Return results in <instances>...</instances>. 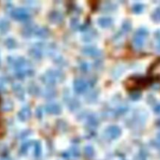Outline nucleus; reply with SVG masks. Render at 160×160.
<instances>
[{
	"label": "nucleus",
	"instance_id": "obj_1",
	"mask_svg": "<svg viewBox=\"0 0 160 160\" xmlns=\"http://www.w3.org/2000/svg\"><path fill=\"white\" fill-rule=\"evenodd\" d=\"M147 35V31L145 30H139V31L135 34L134 35V38H133V44L136 48L138 49H140L141 48L144 44V41H145V38Z\"/></svg>",
	"mask_w": 160,
	"mask_h": 160
},
{
	"label": "nucleus",
	"instance_id": "obj_2",
	"mask_svg": "<svg viewBox=\"0 0 160 160\" xmlns=\"http://www.w3.org/2000/svg\"><path fill=\"white\" fill-rule=\"evenodd\" d=\"M88 82L86 80H84L82 79L76 80L74 82V89L78 93H81L86 91L88 88Z\"/></svg>",
	"mask_w": 160,
	"mask_h": 160
},
{
	"label": "nucleus",
	"instance_id": "obj_3",
	"mask_svg": "<svg viewBox=\"0 0 160 160\" xmlns=\"http://www.w3.org/2000/svg\"><path fill=\"white\" fill-rule=\"evenodd\" d=\"M105 134L109 138H112V139H115V138H118L120 134V130L118 127L116 126H112L109 127L108 129L105 131Z\"/></svg>",
	"mask_w": 160,
	"mask_h": 160
},
{
	"label": "nucleus",
	"instance_id": "obj_4",
	"mask_svg": "<svg viewBox=\"0 0 160 160\" xmlns=\"http://www.w3.org/2000/svg\"><path fill=\"white\" fill-rule=\"evenodd\" d=\"M13 17H15L17 20H26L28 17L29 14L27 13V10H25L24 9H15L13 14H12Z\"/></svg>",
	"mask_w": 160,
	"mask_h": 160
},
{
	"label": "nucleus",
	"instance_id": "obj_5",
	"mask_svg": "<svg viewBox=\"0 0 160 160\" xmlns=\"http://www.w3.org/2000/svg\"><path fill=\"white\" fill-rule=\"evenodd\" d=\"M61 76L57 75L56 72H49L48 74H45L44 77V82L48 83V84H55L60 78Z\"/></svg>",
	"mask_w": 160,
	"mask_h": 160
},
{
	"label": "nucleus",
	"instance_id": "obj_6",
	"mask_svg": "<svg viewBox=\"0 0 160 160\" xmlns=\"http://www.w3.org/2000/svg\"><path fill=\"white\" fill-rule=\"evenodd\" d=\"M150 73H151L152 76H154L155 77L160 80V60L157 61V62L152 66L151 70H150Z\"/></svg>",
	"mask_w": 160,
	"mask_h": 160
},
{
	"label": "nucleus",
	"instance_id": "obj_7",
	"mask_svg": "<svg viewBox=\"0 0 160 160\" xmlns=\"http://www.w3.org/2000/svg\"><path fill=\"white\" fill-rule=\"evenodd\" d=\"M46 110L50 113H60V107L57 104H54V103H52V104L48 105L46 106Z\"/></svg>",
	"mask_w": 160,
	"mask_h": 160
},
{
	"label": "nucleus",
	"instance_id": "obj_8",
	"mask_svg": "<svg viewBox=\"0 0 160 160\" xmlns=\"http://www.w3.org/2000/svg\"><path fill=\"white\" fill-rule=\"evenodd\" d=\"M84 52L86 55H88V56H97L100 54V52L98 51V49L92 48V47H88V48H86L84 50Z\"/></svg>",
	"mask_w": 160,
	"mask_h": 160
},
{
	"label": "nucleus",
	"instance_id": "obj_9",
	"mask_svg": "<svg viewBox=\"0 0 160 160\" xmlns=\"http://www.w3.org/2000/svg\"><path fill=\"white\" fill-rule=\"evenodd\" d=\"M31 116V111H30L29 108H24V109H23L20 112V113H19V116L21 120H27L28 118L30 117Z\"/></svg>",
	"mask_w": 160,
	"mask_h": 160
},
{
	"label": "nucleus",
	"instance_id": "obj_10",
	"mask_svg": "<svg viewBox=\"0 0 160 160\" xmlns=\"http://www.w3.org/2000/svg\"><path fill=\"white\" fill-rule=\"evenodd\" d=\"M98 24L103 27H108L112 24V20L108 17H102L98 20Z\"/></svg>",
	"mask_w": 160,
	"mask_h": 160
},
{
	"label": "nucleus",
	"instance_id": "obj_11",
	"mask_svg": "<svg viewBox=\"0 0 160 160\" xmlns=\"http://www.w3.org/2000/svg\"><path fill=\"white\" fill-rule=\"evenodd\" d=\"M156 48L157 49V51L160 52V33L158 32L156 34Z\"/></svg>",
	"mask_w": 160,
	"mask_h": 160
},
{
	"label": "nucleus",
	"instance_id": "obj_12",
	"mask_svg": "<svg viewBox=\"0 0 160 160\" xmlns=\"http://www.w3.org/2000/svg\"><path fill=\"white\" fill-rule=\"evenodd\" d=\"M152 17L156 21H160V9H157L152 14Z\"/></svg>",
	"mask_w": 160,
	"mask_h": 160
},
{
	"label": "nucleus",
	"instance_id": "obj_13",
	"mask_svg": "<svg viewBox=\"0 0 160 160\" xmlns=\"http://www.w3.org/2000/svg\"><path fill=\"white\" fill-rule=\"evenodd\" d=\"M52 14H53L55 17H51L52 20H54L55 22H59V21L62 20V17H61V15H60L59 13H57V12H55V13H53Z\"/></svg>",
	"mask_w": 160,
	"mask_h": 160
},
{
	"label": "nucleus",
	"instance_id": "obj_14",
	"mask_svg": "<svg viewBox=\"0 0 160 160\" xmlns=\"http://www.w3.org/2000/svg\"><path fill=\"white\" fill-rule=\"evenodd\" d=\"M133 11L138 12H138H141L143 9V6L140 4L135 5V6L133 7Z\"/></svg>",
	"mask_w": 160,
	"mask_h": 160
},
{
	"label": "nucleus",
	"instance_id": "obj_15",
	"mask_svg": "<svg viewBox=\"0 0 160 160\" xmlns=\"http://www.w3.org/2000/svg\"><path fill=\"white\" fill-rule=\"evenodd\" d=\"M85 153H86L87 156H91L92 154H93V149H91V147H88V148H86V149H85Z\"/></svg>",
	"mask_w": 160,
	"mask_h": 160
},
{
	"label": "nucleus",
	"instance_id": "obj_16",
	"mask_svg": "<svg viewBox=\"0 0 160 160\" xmlns=\"http://www.w3.org/2000/svg\"><path fill=\"white\" fill-rule=\"evenodd\" d=\"M155 110H156V112H157V113H160V105H158V106L156 107V109H155Z\"/></svg>",
	"mask_w": 160,
	"mask_h": 160
},
{
	"label": "nucleus",
	"instance_id": "obj_17",
	"mask_svg": "<svg viewBox=\"0 0 160 160\" xmlns=\"http://www.w3.org/2000/svg\"><path fill=\"white\" fill-rule=\"evenodd\" d=\"M2 123H1V120H0V135L2 134Z\"/></svg>",
	"mask_w": 160,
	"mask_h": 160
}]
</instances>
